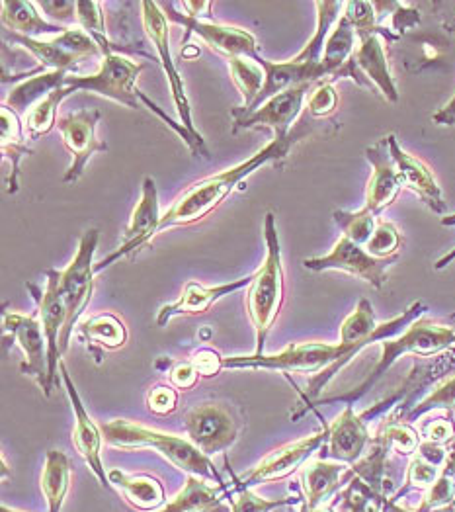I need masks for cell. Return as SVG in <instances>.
Instances as JSON below:
<instances>
[{
	"instance_id": "cell-15",
	"label": "cell",
	"mask_w": 455,
	"mask_h": 512,
	"mask_svg": "<svg viewBox=\"0 0 455 512\" xmlns=\"http://www.w3.org/2000/svg\"><path fill=\"white\" fill-rule=\"evenodd\" d=\"M161 217L163 215H161V206H159L157 184H155L153 178H145L143 186H141V200H139L137 208L131 214L120 249L114 251L112 255L106 256L102 262H98L94 266V272L98 274L104 268L112 266L116 260H120V258L127 255H133V253L141 251L145 245H149L153 241V237H157Z\"/></svg>"
},
{
	"instance_id": "cell-19",
	"label": "cell",
	"mask_w": 455,
	"mask_h": 512,
	"mask_svg": "<svg viewBox=\"0 0 455 512\" xmlns=\"http://www.w3.org/2000/svg\"><path fill=\"white\" fill-rule=\"evenodd\" d=\"M387 141H389V151H391V157L395 161V167L399 172L403 188H409L411 192H414L434 214H446L448 204L444 200L442 188H440L438 180L434 178L432 171L420 159H416L411 153H407L399 145V141L393 133L387 135Z\"/></svg>"
},
{
	"instance_id": "cell-29",
	"label": "cell",
	"mask_w": 455,
	"mask_h": 512,
	"mask_svg": "<svg viewBox=\"0 0 455 512\" xmlns=\"http://www.w3.org/2000/svg\"><path fill=\"white\" fill-rule=\"evenodd\" d=\"M344 468L340 464H329L325 460L313 462L301 471V485L305 491V511H315L338 485Z\"/></svg>"
},
{
	"instance_id": "cell-35",
	"label": "cell",
	"mask_w": 455,
	"mask_h": 512,
	"mask_svg": "<svg viewBox=\"0 0 455 512\" xmlns=\"http://www.w3.org/2000/svg\"><path fill=\"white\" fill-rule=\"evenodd\" d=\"M77 24L81 26L84 34H88L98 47L102 49V55H110L116 51V45L106 38V24L102 14V4L94 0H81L77 2Z\"/></svg>"
},
{
	"instance_id": "cell-20",
	"label": "cell",
	"mask_w": 455,
	"mask_h": 512,
	"mask_svg": "<svg viewBox=\"0 0 455 512\" xmlns=\"http://www.w3.org/2000/svg\"><path fill=\"white\" fill-rule=\"evenodd\" d=\"M250 282H252V274L247 278L235 280L231 284H221V286H213V288H206V286L190 280L184 286L182 296L178 298V301L161 307V311L157 315V325L165 327L170 319L182 317V315H204L211 309V305L215 301H219L225 296H231L243 288H249Z\"/></svg>"
},
{
	"instance_id": "cell-52",
	"label": "cell",
	"mask_w": 455,
	"mask_h": 512,
	"mask_svg": "<svg viewBox=\"0 0 455 512\" xmlns=\"http://www.w3.org/2000/svg\"><path fill=\"white\" fill-rule=\"evenodd\" d=\"M442 225H455V214L446 215V217H442ZM455 260V249L454 251H450L448 255L442 256L440 260H436V264H434V268L436 270H444L446 266H450L452 262Z\"/></svg>"
},
{
	"instance_id": "cell-39",
	"label": "cell",
	"mask_w": 455,
	"mask_h": 512,
	"mask_svg": "<svg viewBox=\"0 0 455 512\" xmlns=\"http://www.w3.org/2000/svg\"><path fill=\"white\" fill-rule=\"evenodd\" d=\"M227 497H229L231 512H272L280 509V507L295 503V499L270 501V499H264V497L256 495L252 489L237 491V495H231V491H229Z\"/></svg>"
},
{
	"instance_id": "cell-55",
	"label": "cell",
	"mask_w": 455,
	"mask_h": 512,
	"mask_svg": "<svg viewBox=\"0 0 455 512\" xmlns=\"http://www.w3.org/2000/svg\"><path fill=\"white\" fill-rule=\"evenodd\" d=\"M387 509H389V512H407V511H403V509H399V507H393V505H389V507H387Z\"/></svg>"
},
{
	"instance_id": "cell-34",
	"label": "cell",
	"mask_w": 455,
	"mask_h": 512,
	"mask_svg": "<svg viewBox=\"0 0 455 512\" xmlns=\"http://www.w3.org/2000/svg\"><path fill=\"white\" fill-rule=\"evenodd\" d=\"M342 16L350 22L358 40L366 38V36H379L387 42L399 40L387 26L377 24V14H375L373 2H344Z\"/></svg>"
},
{
	"instance_id": "cell-43",
	"label": "cell",
	"mask_w": 455,
	"mask_h": 512,
	"mask_svg": "<svg viewBox=\"0 0 455 512\" xmlns=\"http://www.w3.org/2000/svg\"><path fill=\"white\" fill-rule=\"evenodd\" d=\"M450 405H455V378L444 382L440 387H436V391H432V393L414 409L411 419L420 417L422 413H426V411H430V409L450 407Z\"/></svg>"
},
{
	"instance_id": "cell-22",
	"label": "cell",
	"mask_w": 455,
	"mask_h": 512,
	"mask_svg": "<svg viewBox=\"0 0 455 512\" xmlns=\"http://www.w3.org/2000/svg\"><path fill=\"white\" fill-rule=\"evenodd\" d=\"M2 24L6 32L42 40L45 36H61L69 28H63L59 24L47 22L38 10V2H26V0H2Z\"/></svg>"
},
{
	"instance_id": "cell-26",
	"label": "cell",
	"mask_w": 455,
	"mask_h": 512,
	"mask_svg": "<svg viewBox=\"0 0 455 512\" xmlns=\"http://www.w3.org/2000/svg\"><path fill=\"white\" fill-rule=\"evenodd\" d=\"M67 75H71V73H65V71H45V73H40V75H36L32 79L24 81L22 85L14 86L2 106H6L18 118L24 120L26 114L38 102H42L45 96H49L57 88L65 86Z\"/></svg>"
},
{
	"instance_id": "cell-9",
	"label": "cell",
	"mask_w": 455,
	"mask_h": 512,
	"mask_svg": "<svg viewBox=\"0 0 455 512\" xmlns=\"http://www.w3.org/2000/svg\"><path fill=\"white\" fill-rule=\"evenodd\" d=\"M161 8H166V18H170L174 24L184 26L186 36H184V42L182 43H186V45H188L190 36L196 34L213 51H217L219 55L227 57V61L235 59V57L256 59L260 55L256 38L247 30H243V28L190 18V16L178 12L176 4H172V2L170 4H161Z\"/></svg>"
},
{
	"instance_id": "cell-25",
	"label": "cell",
	"mask_w": 455,
	"mask_h": 512,
	"mask_svg": "<svg viewBox=\"0 0 455 512\" xmlns=\"http://www.w3.org/2000/svg\"><path fill=\"white\" fill-rule=\"evenodd\" d=\"M110 485L118 487L127 499L139 511H159L165 507V487L157 477L151 475H127L124 471H108Z\"/></svg>"
},
{
	"instance_id": "cell-2",
	"label": "cell",
	"mask_w": 455,
	"mask_h": 512,
	"mask_svg": "<svg viewBox=\"0 0 455 512\" xmlns=\"http://www.w3.org/2000/svg\"><path fill=\"white\" fill-rule=\"evenodd\" d=\"M141 71H143L141 63H133L124 55L110 53V55L102 57L100 69L94 75H75V73L67 75L65 88L69 90V94L79 92V90L94 92L98 96L110 98V100L124 104L133 110H139L141 102H143L151 112H155L165 122L168 128L174 129L184 139V143L190 147L194 157H204V151L198 147V143L188 133V129L184 128L182 124H176L163 108H159L149 96H145L137 88V77Z\"/></svg>"
},
{
	"instance_id": "cell-37",
	"label": "cell",
	"mask_w": 455,
	"mask_h": 512,
	"mask_svg": "<svg viewBox=\"0 0 455 512\" xmlns=\"http://www.w3.org/2000/svg\"><path fill=\"white\" fill-rule=\"evenodd\" d=\"M403 245L401 231L391 221H377L372 239L366 245V251L379 260L395 258Z\"/></svg>"
},
{
	"instance_id": "cell-7",
	"label": "cell",
	"mask_w": 455,
	"mask_h": 512,
	"mask_svg": "<svg viewBox=\"0 0 455 512\" xmlns=\"http://www.w3.org/2000/svg\"><path fill=\"white\" fill-rule=\"evenodd\" d=\"M141 18H143V30L149 38V42L153 43V47L157 49V55H159V61L165 69L166 79H168V85L172 90V100H174V106L178 110V116H180V124L184 128L188 129V133L194 137V141L198 143V147L204 151L206 159H209V149H207L206 139L202 137V133L194 126V118H192V104H190V98L186 94V86L184 81L180 77V73L176 71V65L172 61V55H170V43H168V22H166L165 12L161 8V4L157 2H141Z\"/></svg>"
},
{
	"instance_id": "cell-13",
	"label": "cell",
	"mask_w": 455,
	"mask_h": 512,
	"mask_svg": "<svg viewBox=\"0 0 455 512\" xmlns=\"http://www.w3.org/2000/svg\"><path fill=\"white\" fill-rule=\"evenodd\" d=\"M2 329L12 337V341L24 352V362L20 366L22 374L36 380L42 387L43 395L49 397V360H47V341L43 335L42 323L36 315H20L12 311L2 313Z\"/></svg>"
},
{
	"instance_id": "cell-16",
	"label": "cell",
	"mask_w": 455,
	"mask_h": 512,
	"mask_svg": "<svg viewBox=\"0 0 455 512\" xmlns=\"http://www.w3.org/2000/svg\"><path fill=\"white\" fill-rule=\"evenodd\" d=\"M311 88L313 86H295L286 92L272 96L254 112L235 116L233 131L237 133L239 129L272 128L276 139L288 137L291 133V126L297 122V118L303 110V104H305Z\"/></svg>"
},
{
	"instance_id": "cell-5",
	"label": "cell",
	"mask_w": 455,
	"mask_h": 512,
	"mask_svg": "<svg viewBox=\"0 0 455 512\" xmlns=\"http://www.w3.org/2000/svg\"><path fill=\"white\" fill-rule=\"evenodd\" d=\"M454 344V329L438 325V323H432L428 319H418V321H414L413 325L399 339H387V341L381 342V348H383L381 350V358H379L377 366L373 368L372 374L368 376V380L360 385L358 389L350 391L342 399H348L350 401L348 405H352V401H358L405 354L432 356V354L448 350Z\"/></svg>"
},
{
	"instance_id": "cell-27",
	"label": "cell",
	"mask_w": 455,
	"mask_h": 512,
	"mask_svg": "<svg viewBox=\"0 0 455 512\" xmlns=\"http://www.w3.org/2000/svg\"><path fill=\"white\" fill-rule=\"evenodd\" d=\"M223 495H229L227 487H211L204 479L188 477L184 489L163 509L153 512H225Z\"/></svg>"
},
{
	"instance_id": "cell-54",
	"label": "cell",
	"mask_w": 455,
	"mask_h": 512,
	"mask_svg": "<svg viewBox=\"0 0 455 512\" xmlns=\"http://www.w3.org/2000/svg\"><path fill=\"white\" fill-rule=\"evenodd\" d=\"M0 512H22V511H16V509H10V507H6V505H2V507H0Z\"/></svg>"
},
{
	"instance_id": "cell-49",
	"label": "cell",
	"mask_w": 455,
	"mask_h": 512,
	"mask_svg": "<svg viewBox=\"0 0 455 512\" xmlns=\"http://www.w3.org/2000/svg\"><path fill=\"white\" fill-rule=\"evenodd\" d=\"M432 122L436 126H444V128L455 126V92L454 96L432 116Z\"/></svg>"
},
{
	"instance_id": "cell-4",
	"label": "cell",
	"mask_w": 455,
	"mask_h": 512,
	"mask_svg": "<svg viewBox=\"0 0 455 512\" xmlns=\"http://www.w3.org/2000/svg\"><path fill=\"white\" fill-rule=\"evenodd\" d=\"M264 239H266V258H264V264L252 274V282L247 290V313L256 335L254 354H264L266 337L274 327L284 305L282 245H280L274 214H268L264 219Z\"/></svg>"
},
{
	"instance_id": "cell-38",
	"label": "cell",
	"mask_w": 455,
	"mask_h": 512,
	"mask_svg": "<svg viewBox=\"0 0 455 512\" xmlns=\"http://www.w3.org/2000/svg\"><path fill=\"white\" fill-rule=\"evenodd\" d=\"M336 106H338V94L331 81H325L311 88L305 108L313 120H325L336 112Z\"/></svg>"
},
{
	"instance_id": "cell-3",
	"label": "cell",
	"mask_w": 455,
	"mask_h": 512,
	"mask_svg": "<svg viewBox=\"0 0 455 512\" xmlns=\"http://www.w3.org/2000/svg\"><path fill=\"white\" fill-rule=\"evenodd\" d=\"M104 442L122 452H133L143 448L157 450L166 462H170L176 470L188 473L190 477H198L211 481L217 487H227L213 462L202 454L188 438L168 434L157 428L143 427L139 423H131L125 419H116L102 425Z\"/></svg>"
},
{
	"instance_id": "cell-8",
	"label": "cell",
	"mask_w": 455,
	"mask_h": 512,
	"mask_svg": "<svg viewBox=\"0 0 455 512\" xmlns=\"http://www.w3.org/2000/svg\"><path fill=\"white\" fill-rule=\"evenodd\" d=\"M47 288L43 292L36 284H26L38 301V315L42 323L43 335L47 341V360H49V389L53 391L59 385V366H61V335L67 325V303L61 294V272L47 270Z\"/></svg>"
},
{
	"instance_id": "cell-47",
	"label": "cell",
	"mask_w": 455,
	"mask_h": 512,
	"mask_svg": "<svg viewBox=\"0 0 455 512\" xmlns=\"http://www.w3.org/2000/svg\"><path fill=\"white\" fill-rule=\"evenodd\" d=\"M198 380H200V374L192 362H180L170 370V385L174 389L188 391L198 384Z\"/></svg>"
},
{
	"instance_id": "cell-33",
	"label": "cell",
	"mask_w": 455,
	"mask_h": 512,
	"mask_svg": "<svg viewBox=\"0 0 455 512\" xmlns=\"http://www.w3.org/2000/svg\"><path fill=\"white\" fill-rule=\"evenodd\" d=\"M81 335L86 341L98 344L106 350H118L127 342V329L124 323L112 313H102L84 321L81 325Z\"/></svg>"
},
{
	"instance_id": "cell-32",
	"label": "cell",
	"mask_w": 455,
	"mask_h": 512,
	"mask_svg": "<svg viewBox=\"0 0 455 512\" xmlns=\"http://www.w3.org/2000/svg\"><path fill=\"white\" fill-rule=\"evenodd\" d=\"M71 96L69 90L65 86L57 88L55 92H51L49 96H45L42 102H38L22 120L24 122V131L26 137L32 141L42 139L43 135H47L51 129L57 126V110L61 106V102Z\"/></svg>"
},
{
	"instance_id": "cell-24",
	"label": "cell",
	"mask_w": 455,
	"mask_h": 512,
	"mask_svg": "<svg viewBox=\"0 0 455 512\" xmlns=\"http://www.w3.org/2000/svg\"><path fill=\"white\" fill-rule=\"evenodd\" d=\"M24 122L12 110L2 106V157L10 163V172L6 176L8 194H16L20 190V165L22 159L32 155V149L26 143Z\"/></svg>"
},
{
	"instance_id": "cell-14",
	"label": "cell",
	"mask_w": 455,
	"mask_h": 512,
	"mask_svg": "<svg viewBox=\"0 0 455 512\" xmlns=\"http://www.w3.org/2000/svg\"><path fill=\"white\" fill-rule=\"evenodd\" d=\"M100 122L98 110H79L59 118L57 129L61 131L63 145L71 155V167L63 176V184H73L83 176L84 169L94 153L108 151V145L98 139L96 128Z\"/></svg>"
},
{
	"instance_id": "cell-48",
	"label": "cell",
	"mask_w": 455,
	"mask_h": 512,
	"mask_svg": "<svg viewBox=\"0 0 455 512\" xmlns=\"http://www.w3.org/2000/svg\"><path fill=\"white\" fill-rule=\"evenodd\" d=\"M438 479V470L436 464L426 460L424 456H416L409 470V481L414 485H428Z\"/></svg>"
},
{
	"instance_id": "cell-31",
	"label": "cell",
	"mask_w": 455,
	"mask_h": 512,
	"mask_svg": "<svg viewBox=\"0 0 455 512\" xmlns=\"http://www.w3.org/2000/svg\"><path fill=\"white\" fill-rule=\"evenodd\" d=\"M6 38L12 42V45H20L26 51H30L42 65L45 71H65L71 73L79 67L81 59H77L75 55L67 53L65 49H61L59 45L51 42V40H34V38H24L12 32H6Z\"/></svg>"
},
{
	"instance_id": "cell-41",
	"label": "cell",
	"mask_w": 455,
	"mask_h": 512,
	"mask_svg": "<svg viewBox=\"0 0 455 512\" xmlns=\"http://www.w3.org/2000/svg\"><path fill=\"white\" fill-rule=\"evenodd\" d=\"M381 436H385L389 446H393L401 454H413L414 450L418 448L416 432L409 425H403V423L387 425L381 432Z\"/></svg>"
},
{
	"instance_id": "cell-12",
	"label": "cell",
	"mask_w": 455,
	"mask_h": 512,
	"mask_svg": "<svg viewBox=\"0 0 455 512\" xmlns=\"http://www.w3.org/2000/svg\"><path fill=\"white\" fill-rule=\"evenodd\" d=\"M393 260L395 258H391V260L373 258L366 251V247H360V245L352 243L350 239L340 237L329 255L305 258L303 266L313 272H325V270L346 272V274H352L379 290L387 284V272H389V266L393 264Z\"/></svg>"
},
{
	"instance_id": "cell-51",
	"label": "cell",
	"mask_w": 455,
	"mask_h": 512,
	"mask_svg": "<svg viewBox=\"0 0 455 512\" xmlns=\"http://www.w3.org/2000/svg\"><path fill=\"white\" fill-rule=\"evenodd\" d=\"M454 428L448 423V421H436L432 423L430 427L426 428V434H428V442H442V440H448L452 436Z\"/></svg>"
},
{
	"instance_id": "cell-17",
	"label": "cell",
	"mask_w": 455,
	"mask_h": 512,
	"mask_svg": "<svg viewBox=\"0 0 455 512\" xmlns=\"http://www.w3.org/2000/svg\"><path fill=\"white\" fill-rule=\"evenodd\" d=\"M59 372H61V378H63V384L67 387V395L71 399V405H73V413H75V430H73V444L77 448V452L83 456L84 464L88 466V470L92 471L100 485L102 487H112L110 485V477L104 470V464H102V444H104V434H102V428L98 427L92 417L88 415V411L84 409L83 399L77 391V387L71 380V374L65 366V362L61 360V366H59Z\"/></svg>"
},
{
	"instance_id": "cell-1",
	"label": "cell",
	"mask_w": 455,
	"mask_h": 512,
	"mask_svg": "<svg viewBox=\"0 0 455 512\" xmlns=\"http://www.w3.org/2000/svg\"><path fill=\"white\" fill-rule=\"evenodd\" d=\"M309 120L313 118L305 112V118L297 124V128L293 129L288 137L284 139L274 137L266 147L256 151L252 157L239 163L237 167L207 176L204 180L186 188L161 217L157 235L170 227H186L206 219L207 215L213 214L235 192V188L243 180L249 178L250 174H254L268 163L284 161L290 155L291 147L313 131Z\"/></svg>"
},
{
	"instance_id": "cell-10",
	"label": "cell",
	"mask_w": 455,
	"mask_h": 512,
	"mask_svg": "<svg viewBox=\"0 0 455 512\" xmlns=\"http://www.w3.org/2000/svg\"><path fill=\"white\" fill-rule=\"evenodd\" d=\"M188 440L207 458L231 448L239 438V423L223 403H202L188 411L186 421Z\"/></svg>"
},
{
	"instance_id": "cell-30",
	"label": "cell",
	"mask_w": 455,
	"mask_h": 512,
	"mask_svg": "<svg viewBox=\"0 0 455 512\" xmlns=\"http://www.w3.org/2000/svg\"><path fill=\"white\" fill-rule=\"evenodd\" d=\"M229 71H231L233 83L239 88V92L243 96V106L235 108L233 116L247 114L254 108V104L258 102V98L262 94V88L266 83L264 69L252 59L235 57V59H229Z\"/></svg>"
},
{
	"instance_id": "cell-45",
	"label": "cell",
	"mask_w": 455,
	"mask_h": 512,
	"mask_svg": "<svg viewBox=\"0 0 455 512\" xmlns=\"http://www.w3.org/2000/svg\"><path fill=\"white\" fill-rule=\"evenodd\" d=\"M190 362L194 364V368L198 370V374L204 376V378L217 376L219 370H223V356H221L217 350H213V348H200V350L192 356Z\"/></svg>"
},
{
	"instance_id": "cell-21",
	"label": "cell",
	"mask_w": 455,
	"mask_h": 512,
	"mask_svg": "<svg viewBox=\"0 0 455 512\" xmlns=\"http://www.w3.org/2000/svg\"><path fill=\"white\" fill-rule=\"evenodd\" d=\"M370 442V432L364 417L354 413L352 405H346L344 413L329 425V456L334 460L352 464L356 462Z\"/></svg>"
},
{
	"instance_id": "cell-53",
	"label": "cell",
	"mask_w": 455,
	"mask_h": 512,
	"mask_svg": "<svg viewBox=\"0 0 455 512\" xmlns=\"http://www.w3.org/2000/svg\"><path fill=\"white\" fill-rule=\"evenodd\" d=\"M200 47L198 45H192V43H188V45H184L182 47V59H186V61H192V59H196V57H200Z\"/></svg>"
},
{
	"instance_id": "cell-50",
	"label": "cell",
	"mask_w": 455,
	"mask_h": 512,
	"mask_svg": "<svg viewBox=\"0 0 455 512\" xmlns=\"http://www.w3.org/2000/svg\"><path fill=\"white\" fill-rule=\"evenodd\" d=\"M180 6L186 10V16L196 18V20H204V18L211 16L209 14L211 2H207V0H188V2H182Z\"/></svg>"
},
{
	"instance_id": "cell-44",
	"label": "cell",
	"mask_w": 455,
	"mask_h": 512,
	"mask_svg": "<svg viewBox=\"0 0 455 512\" xmlns=\"http://www.w3.org/2000/svg\"><path fill=\"white\" fill-rule=\"evenodd\" d=\"M38 8L55 20V24H75L77 22V2L71 0H42Z\"/></svg>"
},
{
	"instance_id": "cell-36",
	"label": "cell",
	"mask_w": 455,
	"mask_h": 512,
	"mask_svg": "<svg viewBox=\"0 0 455 512\" xmlns=\"http://www.w3.org/2000/svg\"><path fill=\"white\" fill-rule=\"evenodd\" d=\"M334 221L340 227V231L344 233L342 237L350 239L352 243L366 247L368 241L372 239L373 231L377 227V217L362 208L358 212H344V210H336L334 212Z\"/></svg>"
},
{
	"instance_id": "cell-40",
	"label": "cell",
	"mask_w": 455,
	"mask_h": 512,
	"mask_svg": "<svg viewBox=\"0 0 455 512\" xmlns=\"http://www.w3.org/2000/svg\"><path fill=\"white\" fill-rule=\"evenodd\" d=\"M51 42L59 45L61 49H65L67 53L75 55L81 61L88 59V57H100L102 55V49L98 47V43L94 42L88 34H84L83 30H71L69 28L61 36L51 38Z\"/></svg>"
},
{
	"instance_id": "cell-23",
	"label": "cell",
	"mask_w": 455,
	"mask_h": 512,
	"mask_svg": "<svg viewBox=\"0 0 455 512\" xmlns=\"http://www.w3.org/2000/svg\"><path fill=\"white\" fill-rule=\"evenodd\" d=\"M356 65L366 75L375 90L383 94V98L391 104L399 102V90L389 69V61L385 55V47L379 36H366L358 40L356 49Z\"/></svg>"
},
{
	"instance_id": "cell-46",
	"label": "cell",
	"mask_w": 455,
	"mask_h": 512,
	"mask_svg": "<svg viewBox=\"0 0 455 512\" xmlns=\"http://www.w3.org/2000/svg\"><path fill=\"white\" fill-rule=\"evenodd\" d=\"M393 16V22H391V32L401 38L405 30L414 28L420 24V14L413 10L409 4H403V2H395V12L391 14Z\"/></svg>"
},
{
	"instance_id": "cell-28",
	"label": "cell",
	"mask_w": 455,
	"mask_h": 512,
	"mask_svg": "<svg viewBox=\"0 0 455 512\" xmlns=\"http://www.w3.org/2000/svg\"><path fill=\"white\" fill-rule=\"evenodd\" d=\"M40 485L47 501V512H61L71 485V462L61 450L47 452Z\"/></svg>"
},
{
	"instance_id": "cell-11",
	"label": "cell",
	"mask_w": 455,
	"mask_h": 512,
	"mask_svg": "<svg viewBox=\"0 0 455 512\" xmlns=\"http://www.w3.org/2000/svg\"><path fill=\"white\" fill-rule=\"evenodd\" d=\"M329 442V425L323 428L321 432L301 438L297 442L286 444L278 450H274L272 454H268L256 468L241 477L235 479L233 491H243V489H252L256 485H264L270 481H278L291 475L293 471L299 470L301 466H305L309 462V458L325 444Z\"/></svg>"
},
{
	"instance_id": "cell-18",
	"label": "cell",
	"mask_w": 455,
	"mask_h": 512,
	"mask_svg": "<svg viewBox=\"0 0 455 512\" xmlns=\"http://www.w3.org/2000/svg\"><path fill=\"white\" fill-rule=\"evenodd\" d=\"M366 159L372 165V178L366 188L364 208L377 217L397 200L403 184L395 167V161L391 157L387 137L379 139L375 145L366 149Z\"/></svg>"
},
{
	"instance_id": "cell-42",
	"label": "cell",
	"mask_w": 455,
	"mask_h": 512,
	"mask_svg": "<svg viewBox=\"0 0 455 512\" xmlns=\"http://www.w3.org/2000/svg\"><path fill=\"white\" fill-rule=\"evenodd\" d=\"M147 405L155 415H170L178 407V391L172 385H157L149 391Z\"/></svg>"
},
{
	"instance_id": "cell-6",
	"label": "cell",
	"mask_w": 455,
	"mask_h": 512,
	"mask_svg": "<svg viewBox=\"0 0 455 512\" xmlns=\"http://www.w3.org/2000/svg\"><path fill=\"white\" fill-rule=\"evenodd\" d=\"M98 231L88 229L79 241V251L71 264L61 272V294L67 303V325L61 335V352L69 348L75 327L79 325L94 294V255L98 249Z\"/></svg>"
}]
</instances>
